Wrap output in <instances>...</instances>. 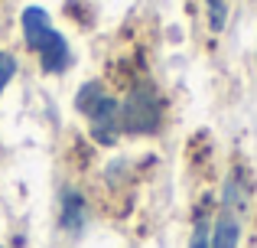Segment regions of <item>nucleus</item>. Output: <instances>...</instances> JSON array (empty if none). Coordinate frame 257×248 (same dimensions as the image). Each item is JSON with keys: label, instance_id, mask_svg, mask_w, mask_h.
I'll return each mask as SVG.
<instances>
[{"label": "nucleus", "instance_id": "nucleus-1", "mask_svg": "<svg viewBox=\"0 0 257 248\" xmlns=\"http://www.w3.org/2000/svg\"><path fill=\"white\" fill-rule=\"evenodd\" d=\"M160 127V95L150 82H137L120 105V131L153 134Z\"/></svg>", "mask_w": 257, "mask_h": 248}, {"label": "nucleus", "instance_id": "nucleus-3", "mask_svg": "<svg viewBox=\"0 0 257 248\" xmlns=\"http://www.w3.org/2000/svg\"><path fill=\"white\" fill-rule=\"evenodd\" d=\"M36 56H39V65H43L46 75H62V72L72 69V49H69V43H65V36L59 30L49 33V39L43 43V49H39Z\"/></svg>", "mask_w": 257, "mask_h": 248}, {"label": "nucleus", "instance_id": "nucleus-6", "mask_svg": "<svg viewBox=\"0 0 257 248\" xmlns=\"http://www.w3.org/2000/svg\"><path fill=\"white\" fill-rule=\"evenodd\" d=\"M241 238V222L231 212H221L212 225V248H238Z\"/></svg>", "mask_w": 257, "mask_h": 248}, {"label": "nucleus", "instance_id": "nucleus-8", "mask_svg": "<svg viewBox=\"0 0 257 248\" xmlns=\"http://www.w3.org/2000/svg\"><path fill=\"white\" fill-rule=\"evenodd\" d=\"M104 98V89H101V82H85L82 89H78L75 95V111H82V115H88V111L94 108V105Z\"/></svg>", "mask_w": 257, "mask_h": 248}, {"label": "nucleus", "instance_id": "nucleus-9", "mask_svg": "<svg viewBox=\"0 0 257 248\" xmlns=\"http://www.w3.org/2000/svg\"><path fill=\"white\" fill-rule=\"evenodd\" d=\"M208 7V26H212L215 33L225 30V20H228V4L225 0H205Z\"/></svg>", "mask_w": 257, "mask_h": 248}, {"label": "nucleus", "instance_id": "nucleus-5", "mask_svg": "<svg viewBox=\"0 0 257 248\" xmlns=\"http://www.w3.org/2000/svg\"><path fill=\"white\" fill-rule=\"evenodd\" d=\"M59 225H62L65 232H82V225H85V196L78 190L62 193V216H59Z\"/></svg>", "mask_w": 257, "mask_h": 248}, {"label": "nucleus", "instance_id": "nucleus-2", "mask_svg": "<svg viewBox=\"0 0 257 248\" xmlns=\"http://www.w3.org/2000/svg\"><path fill=\"white\" fill-rule=\"evenodd\" d=\"M88 118H91V137L94 140H101L104 147H111L114 140H117V134H120V105L114 102V98L104 95L88 111Z\"/></svg>", "mask_w": 257, "mask_h": 248}, {"label": "nucleus", "instance_id": "nucleus-10", "mask_svg": "<svg viewBox=\"0 0 257 248\" xmlns=\"http://www.w3.org/2000/svg\"><path fill=\"white\" fill-rule=\"evenodd\" d=\"M189 248H212V222H208V219H195Z\"/></svg>", "mask_w": 257, "mask_h": 248}, {"label": "nucleus", "instance_id": "nucleus-11", "mask_svg": "<svg viewBox=\"0 0 257 248\" xmlns=\"http://www.w3.org/2000/svg\"><path fill=\"white\" fill-rule=\"evenodd\" d=\"M13 75H17V59H13L10 52L0 49V95H4V89L10 85Z\"/></svg>", "mask_w": 257, "mask_h": 248}, {"label": "nucleus", "instance_id": "nucleus-4", "mask_svg": "<svg viewBox=\"0 0 257 248\" xmlns=\"http://www.w3.org/2000/svg\"><path fill=\"white\" fill-rule=\"evenodd\" d=\"M20 26H23V39H26V49L30 52H39L43 43L49 39L52 33V20L43 7H26L23 17H20Z\"/></svg>", "mask_w": 257, "mask_h": 248}, {"label": "nucleus", "instance_id": "nucleus-7", "mask_svg": "<svg viewBox=\"0 0 257 248\" xmlns=\"http://www.w3.org/2000/svg\"><path fill=\"white\" fill-rule=\"evenodd\" d=\"M247 196H251L247 180L241 177V173H231V177H228V183H225V212L238 216V212L247 206Z\"/></svg>", "mask_w": 257, "mask_h": 248}]
</instances>
